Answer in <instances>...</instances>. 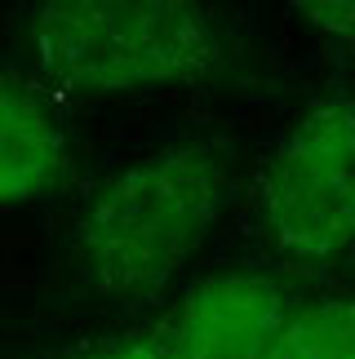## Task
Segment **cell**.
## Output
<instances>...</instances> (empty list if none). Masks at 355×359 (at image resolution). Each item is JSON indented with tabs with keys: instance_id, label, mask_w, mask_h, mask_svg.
<instances>
[{
	"instance_id": "obj_1",
	"label": "cell",
	"mask_w": 355,
	"mask_h": 359,
	"mask_svg": "<svg viewBox=\"0 0 355 359\" xmlns=\"http://www.w3.org/2000/svg\"><path fill=\"white\" fill-rule=\"evenodd\" d=\"M231 200V147L169 142L120 164L89 191L72 226L76 266L102 302L147 306L165 297Z\"/></svg>"
},
{
	"instance_id": "obj_2",
	"label": "cell",
	"mask_w": 355,
	"mask_h": 359,
	"mask_svg": "<svg viewBox=\"0 0 355 359\" xmlns=\"http://www.w3.org/2000/svg\"><path fill=\"white\" fill-rule=\"evenodd\" d=\"M40 89L147 93L227 62L213 13L191 0H49L27 22Z\"/></svg>"
},
{
	"instance_id": "obj_3",
	"label": "cell",
	"mask_w": 355,
	"mask_h": 359,
	"mask_svg": "<svg viewBox=\"0 0 355 359\" xmlns=\"http://www.w3.org/2000/svg\"><path fill=\"white\" fill-rule=\"evenodd\" d=\"M249 209L284 266L320 271L355 248V98H320L257 160Z\"/></svg>"
},
{
	"instance_id": "obj_4",
	"label": "cell",
	"mask_w": 355,
	"mask_h": 359,
	"mask_svg": "<svg viewBox=\"0 0 355 359\" xmlns=\"http://www.w3.org/2000/svg\"><path fill=\"white\" fill-rule=\"evenodd\" d=\"M289 297L276 280L253 271H227L182 288L152 324L173 359H267Z\"/></svg>"
},
{
	"instance_id": "obj_5",
	"label": "cell",
	"mask_w": 355,
	"mask_h": 359,
	"mask_svg": "<svg viewBox=\"0 0 355 359\" xmlns=\"http://www.w3.org/2000/svg\"><path fill=\"white\" fill-rule=\"evenodd\" d=\"M67 164V129L49 89L0 76V213L45 200Z\"/></svg>"
},
{
	"instance_id": "obj_6",
	"label": "cell",
	"mask_w": 355,
	"mask_h": 359,
	"mask_svg": "<svg viewBox=\"0 0 355 359\" xmlns=\"http://www.w3.org/2000/svg\"><path fill=\"white\" fill-rule=\"evenodd\" d=\"M267 359H355V302L324 297L293 306Z\"/></svg>"
},
{
	"instance_id": "obj_7",
	"label": "cell",
	"mask_w": 355,
	"mask_h": 359,
	"mask_svg": "<svg viewBox=\"0 0 355 359\" xmlns=\"http://www.w3.org/2000/svg\"><path fill=\"white\" fill-rule=\"evenodd\" d=\"M45 359H173V351L165 346L160 328L152 320L120 328V333H98V337H80L72 346L53 351Z\"/></svg>"
},
{
	"instance_id": "obj_8",
	"label": "cell",
	"mask_w": 355,
	"mask_h": 359,
	"mask_svg": "<svg viewBox=\"0 0 355 359\" xmlns=\"http://www.w3.org/2000/svg\"><path fill=\"white\" fill-rule=\"evenodd\" d=\"M297 13L320 36L337 40V45H355V0H307V5H297Z\"/></svg>"
}]
</instances>
